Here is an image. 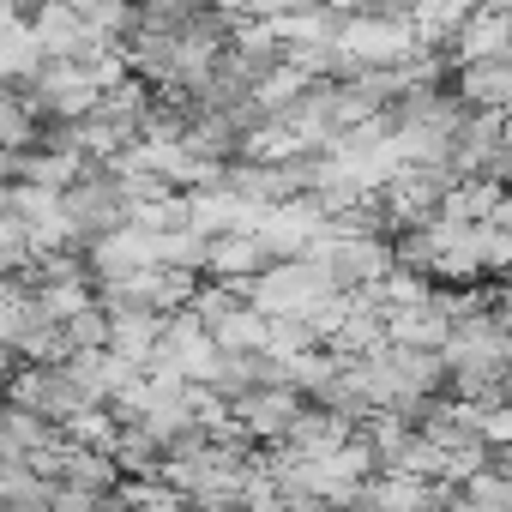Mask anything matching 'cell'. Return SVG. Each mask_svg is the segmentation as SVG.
Instances as JSON below:
<instances>
[{"instance_id": "1", "label": "cell", "mask_w": 512, "mask_h": 512, "mask_svg": "<svg viewBox=\"0 0 512 512\" xmlns=\"http://www.w3.org/2000/svg\"><path fill=\"white\" fill-rule=\"evenodd\" d=\"M7 25H13V13H7V7H0V31H7Z\"/></svg>"}]
</instances>
